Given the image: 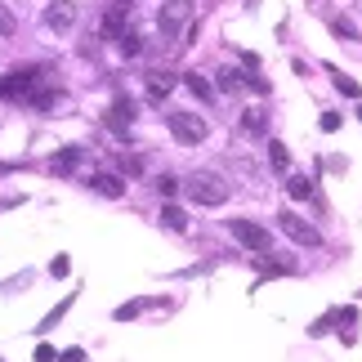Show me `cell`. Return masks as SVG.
Instances as JSON below:
<instances>
[{
    "instance_id": "6da1fadb",
    "label": "cell",
    "mask_w": 362,
    "mask_h": 362,
    "mask_svg": "<svg viewBox=\"0 0 362 362\" xmlns=\"http://www.w3.org/2000/svg\"><path fill=\"white\" fill-rule=\"evenodd\" d=\"M188 197L197 202V206H224L228 202V184L215 170H197V175L188 179Z\"/></svg>"
},
{
    "instance_id": "7a4b0ae2",
    "label": "cell",
    "mask_w": 362,
    "mask_h": 362,
    "mask_svg": "<svg viewBox=\"0 0 362 362\" xmlns=\"http://www.w3.org/2000/svg\"><path fill=\"white\" fill-rule=\"evenodd\" d=\"M170 134L179 144H202V139L211 134V125H206L202 112H170Z\"/></svg>"
},
{
    "instance_id": "3957f363",
    "label": "cell",
    "mask_w": 362,
    "mask_h": 362,
    "mask_svg": "<svg viewBox=\"0 0 362 362\" xmlns=\"http://www.w3.org/2000/svg\"><path fill=\"white\" fill-rule=\"evenodd\" d=\"M277 228H282L296 246H322V233H317L309 219H300L296 211H282V215H277Z\"/></svg>"
},
{
    "instance_id": "277c9868",
    "label": "cell",
    "mask_w": 362,
    "mask_h": 362,
    "mask_svg": "<svg viewBox=\"0 0 362 362\" xmlns=\"http://www.w3.org/2000/svg\"><path fill=\"white\" fill-rule=\"evenodd\" d=\"M228 233L238 238L242 246H250L255 255H264V250L273 246V238H269V228H259L255 219H228Z\"/></svg>"
},
{
    "instance_id": "5b68a950",
    "label": "cell",
    "mask_w": 362,
    "mask_h": 362,
    "mask_svg": "<svg viewBox=\"0 0 362 362\" xmlns=\"http://www.w3.org/2000/svg\"><path fill=\"white\" fill-rule=\"evenodd\" d=\"M36 67H23V72H9L5 81H0V99H23V94H32L36 86Z\"/></svg>"
},
{
    "instance_id": "8992f818",
    "label": "cell",
    "mask_w": 362,
    "mask_h": 362,
    "mask_svg": "<svg viewBox=\"0 0 362 362\" xmlns=\"http://www.w3.org/2000/svg\"><path fill=\"white\" fill-rule=\"evenodd\" d=\"M72 23H76V5H72V0H49V9H45V27H49V32H72Z\"/></svg>"
},
{
    "instance_id": "52a82bcc",
    "label": "cell",
    "mask_w": 362,
    "mask_h": 362,
    "mask_svg": "<svg viewBox=\"0 0 362 362\" xmlns=\"http://www.w3.org/2000/svg\"><path fill=\"white\" fill-rule=\"evenodd\" d=\"M188 13H192L188 0H170V5L161 9V18H157V23H161V32H165V36H175V32H179V23H184Z\"/></svg>"
},
{
    "instance_id": "ba28073f",
    "label": "cell",
    "mask_w": 362,
    "mask_h": 362,
    "mask_svg": "<svg viewBox=\"0 0 362 362\" xmlns=\"http://www.w3.org/2000/svg\"><path fill=\"white\" fill-rule=\"evenodd\" d=\"M90 188L99 192V197H112V202H117V197H125V184H121L117 175H107V170L94 175V179H90Z\"/></svg>"
},
{
    "instance_id": "9c48e42d",
    "label": "cell",
    "mask_w": 362,
    "mask_h": 362,
    "mask_svg": "<svg viewBox=\"0 0 362 362\" xmlns=\"http://www.w3.org/2000/svg\"><path fill=\"white\" fill-rule=\"evenodd\" d=\"M170 90H175V76L170 72H148V99L152 103H161Z\"/></svg>"
},
{
    "instance_id": "30bf717a",
    "label": "cell",
    "mask_w": 362,
    "mask_h": 362,
    "mask_svg": "<svg viewBox=\"0 0 362 362\" xmlns=\"http://www.w3.org/2000/svg\"><path fill=\"white\" fill-rule=\"evenodd\" d=\"M161 224L170 228V233H184L188 228V215L179 211V206H161Z\"/></svg>"
},
{
    "instance_id": "8fae6325",
    "label": "cell",
    "mask_w": 362,
    "mask_h": 362,
    "mask_svg": "<svg viewBox=\"0 0 362 362\" xmlns=\"http://www.w3.org/2000/svg\"><path fill=\"white\" fill-rule=\"evenodd\" d=\"M76 161H81V148H63V152H59V157H54V161H49V170H54V175H67V170H72V165H76Z\"/></svg>"
},
{
    "instance_id": "7c38bea8",
    "label": "cell",
    "mask_w": 362,
    "mask_h": 362,
    "mask_svg": "<svg viewBox=\"0 0 362 362\" xmlns=\"http://www.w3.org/2000/svg\"><path fill=\"white\" fill-rule=\"evenodd\" d=\"M184 86H188L192 94H197V99H202V103H206V99H211V86H206V76H202V72H188V76H184Z\"/></svg>"
},
{
    "instance_id": "4fadbf2b",
    "label": "cell",
    "mask_w": 362,
    "mask_h": 362,
    "mask_svg": "<svg viewBox=\"0 0 362 362\" xmlns=\"http://www.w3.org/2000/svg\"><path fill=\"white\" fill-rule=\"evenodd\" d=\"M117 40H121V54H130V59H134V54H144V36H139V32H121Z\"/></svg>"
},
{
    "instance_id": "5bb4252c",
    "label": "cell",
    "mask_w": 362,
    "mask_h": 362,
    "mask_svg": "<svg viewBox=\"0 0 362 362\" xmlns=\"http://www.w3.org/2000/svg\"><path fill=\"white\" fill-rule=\"evenodd\" d=\"M125 121H134V103H130V99H117V107H112V125L121 130Z\"/></svg>"
},
{
    "instance_id": "9a60e30c",
    "label": "cell",
    "mask_w": 362,
    "mask_h": 362,
    "mask_svg": "<svg viewBox=\"0 0 362 362\" xmlns=\"http://www.w3.org/2000/svg\"><path fill=\"white\" fill-rule=\"evenodd\" d=\"M269 161L277 165V170H286V165H291V157H286V148L277 144V139H273V144H269Z\"/></svg>"
},
{
    "instance_id": "2e32d148",
    "label": "cell",
    "mask_w": 362,
    "mask_h": 362,
    "mask_svg": "<svg viewBox=\"0 0 362 362\" xmlns=\"http://www.w3.org/2000/svg\"><path fill=\"white\" fill-rule=\"evenodd\" d=\"M331 27H336V36H344V40H358V23H354V18H336Z\"/></svg>"
},
{
    "instance_id": "e0dca14e",
    "label": "cell",
    "mask_w": 362,
    "mask_h": 362,
    "mask_svg": "<svg viewBox=\"0 0 362 362\" xmlns=\"http://www.w3.org/2000/svg\"><path fill=\"white\" fill-rule=\"evenodd\" d=\"M13 32H18V18H13L5 5H0V36H13Z\"/></svg>"
},
{
    "instance_id": "ac0fdd59",
    "label": "cell",
    "mask_w": 362,
    "mask_h": 362,
    "mask_svg": "<svg viewBox=\"0 0 362 362\" xmlns=\"http://www.w3.org/2000/svg\"><path fill=\"white\" fill-rule=\"evenodd\" d=\"M309 192H313V184H309V179H291V197H296V202H304V197H309Z\"/></svg>"
},
{
    "instance_id": "d6986e66",
    "label": "cell",
    "mask_w": 362,
    "mask_h": 362,
    "mask_svg": "<svg viewBox=\"0 0 362 362\" xmlns=\"http://www.w3.org/2000/svg\"><path fill=\"white\" fill-rule=\"evenodd\" d=\"M336 90L349 94V99H358V94H362V86H358V81H349V76H336Z\"/></svg>"
},
{
    "instance_id": "ffe728a7",
    "label": "cell",
    "mask_w": 362,
    "mask_h": 362,
    "mask_svg": "<svg viewBox=\"0 0 362 362\" xmlns=\"http://www.w3.org/2000/svg\"><path fill=\"white\" fill-rule=\"evenodd\" d=\"M157 192H161V197H175V192H179V179L161 175V179H157Z\"/></svg>"
},
{
    "instance_id": "44dd1931",
    "label": "cell",
    "mask_w": 362,
    "mask_h": 362,
    "mask_svg": "<svg viewBox=\"0 0 362 362\" xmlns=\"http://www.w3.org/2000/svg\"><path fill=\"white\" fill-rule=\"evenodd\" d=\"M242 125H246L250 134H264V117H259V112H246V117H242Z\"/></svg>"
},
{
    "instance_id": "7402d4cb",
    "label": "cell",
    "mask_w": 362,
    "mask_h": 362,
    "mask_svg": "<svg viewBox=\"0 0 362 362\" xmlns=\"http://www.w3.org/2000/svg\"><path fill=\"white\" fill-rule=\"evenodd\" d=\"M317 125H322L327 134H331V130H340V112H322V121H317Z\"/></svg>"
},
{
    "instance_id": "603a6c76",
    "label": "cell",
    "mask_w": 362,
    "mask_h": 362,
    "mask_svg": "<svg viewBox=\"0 0 362 362\" xmlns=\"http://www.w3.org/2000/svg\"><path fill=\"white\" fill-rule=\"evenodd\" d=\"M121 170H125V175H139L144 165H139V157H121Z\"/></svg>"
},
{
    "instance_id": "cb8c5ba5",
    "label": "cell",
    "mask_w": 362,
    "mask_h": 362,
    "mask_svg": "<svg viewBox=\"0 0 362 362\" xmlns=\"http://www.w3.org/2000/svg\"><path fill=\"white\" fill-rule=\"evenodd\" d=\"M67 269H72V264H67V255H59V259H54V264H49V273H54V277H63Z\"/></svg>"
},
{
    "instance_id": "d4e9b609",
    "label": "cell",
    "mask_w": 362,
    "mask_h": 362,
    "mask_svg": "<svg viewBox=\"0 0 362 362\" xmlns=\"http://www.w3.org/2000/svg\"><path fill=\"white\" fill-rule=\"evenodd\" d=\"M36 362H59V354H54L49 344H40V349H36Z\"/></svg>"
},
{
    "instance_id": "484cf974",
    "label": "cell",
    "mask_w": 362,
    "mask_h": 362,
    "mask_svg": "<svg viewBox=\"0 0 362 362\" xmlns=\"http://www.w3.org/2000/svg\"><path fill=\"white\" fill-rule=\"evenodd\" d=\"M59 362H86V354H81V349H67V354H59Z\"/></svg>"
},
{
    "instance_id": "4316f807",
    "label": "cell",
    "mask_w": 362,
    "mask_h": 362,
    "mask_svg": "<svg viewBox=\"0 0 362 362\" xmlns=\"http://www.w3.org/2000/svg\"><path fill=\"white\" fill-rule=\"evenodd\" d=\"M112 9H130V0H112Z\"/></svg>"
}]
</instances>
